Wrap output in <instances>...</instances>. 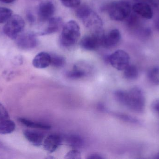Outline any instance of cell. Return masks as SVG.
Wrapping results in <instances>:
<instances>
[{
    "mask_svg": "<svg viewBox=\"0 0 159 159\" xmlns=\"http://www.w3.org/2000/svg\"><path fill=\"white\" fill-rule=\"evenodd\" d=\"M115 99L120 103L135 113L142 114L144 111L145 99L141 89L134 87L129 91L117 90Z\"/></svg>",
    "mask_w": 159,
    "mask_h": 159,
    "instance_id": "obj_1",
    "label": "cell"
},
{
    "mask_svg": "<svg viewBox=\"0 0 159 159\" xmlns=\"http://www.w3.org/2000/svg\"><path fill=\"white\" fill-rule=\"evenodd\" d=\"M77 7L75 15L85 27L93 30V32L101 30L102 21L99 15L86 5H80Z\"/></svg>",
    "mask_w": 159,
    "mask_h": 159,
    "instance_id": "obj_2",
    "label": "cell"
},
{
    "mask_svg": "<svg viewBox=\"0 0 159 159\" xmlns=\"http://www.w3.org/2000/svg\"><path fill=\"white\" fill-rule=\"evenodd\" d=\"M80 28L76 21L70 20L62 27L60 37V43L65 48H70L75 45L80 37Z\"/></svg>",
    "mask_w": 159,
    "mask_h": 159,
    "instance_id": "obj_3",
    "label": "cell"
},
{
    "mask_svg": "<svg viewBox=\"0 0 159 159\" xmlns=\"http://www.w3.org/2000/svg\"><path fill=\"white\" fill-rule=\"evenodd\" d=\"M106 8L110 18L115 21H122L128 18L132 9L130 4L125 1L112 2Z\"/></svg>",
    "mask_w": 159,
    "mask_h": 159,
    "instance_id": "obj_4",
    "label": "cell"
},
{
    "mask_svg": "<svg viewBox=\"0 0 159 159\" xmlns=\"http://www.w3.org/2000/svg\"><path fill=\"white\" fill-rule=\"evenodd\" d=\"M25 21L20 16L13 15L6 22L4 26V33L10 39L16 40L21 33L25 27Z\"/></svg>",
    "mask_w": 159,
    "mask_h": 159,
    "instance_id": "obj_5",
    "label": "cell"
},
{
    "mask_svg": "<svg viewBox=\"0 0 159 159\" xmlns=\"http://www.w3.org/2000/svg\"><path fill=\"white\" fill-rule=\"evenodd\" d=\"M16 44L22 50H30L35 48L38 41L36 33L31 32L21 33L16 38Z\"/></svg>",
    "mask_w": 159,
    "mask_h": 159,
    "instance_id": "obj_6",
    "label": "cell"
},
{
    "mask_svg": "<svg viewBox=\"0 0 159 159\" xmlns=\"http://www.w3.org/2000/svg\"><path fill=\"white\" fill-rule=\"evenodd\" d=\"M130 57L124 50H119L112 53L108 57V60L112 66L119 71H122L129 65Z\"/></svg>",
    "mask_w": 159,
    "mask_h": 159,
    "instance_id": "obj_7",
    "label": "cell"
},
{
    "mask_svg": "<svg viewBox=\"0 0 159 159\" xmlns=\"http://www.w3.org/2000/svg\"><path fill=\"white\" fill-rule=\"evenodd\" d=\"M104 34L102 31L94 32L89 35H85L80 40V46L82 49L89 51L97 49L102 46V39Z\"/></svg>",
    "mask_w": 159,
    "mask_h": 159,
    "instance_id": "obj_8",
    "label": "cell"
},
{
    "mask_svg": "<svg viewBox=\"0 0 159 159\" xmlns=\"http://www.w3.org/2000/svg\"><path fill=\"white\" fill-rule=\"evenodd\" d=\"M56 11V7L51 0H42L38 6L37 14L41 22H46L53 17Z\"/></svg>",
    "mask_w": 159,
    "mask_h": 159,
    "instance_id": "obj_9",
    "label": "cell"
},
{
    "mask_svg": "<svg viewBox=\"0 0 159 159\" xmlns=\"http://www.w3.org/2000/svg\"><path fill=\"white\" fill-rule=\"evenodd\" d=\"M120 38L121 35L119 30L113 29L107 34H104L102 39V46L107 49L113 48L119 44Z\"/></svg>",
    "mask_w": 159,
    "mask_h": 159,
    "instance_id": "obj_10",
    "label": "cell"
},
{
    "mask_svg": "<svg viewBox=\"0 0 159 159\" xmlns=\"http://www.w3.org/2000/svg\"><path fill=\"white\" fill-rule=\"evenodd\" d=\"M47 25L43 30L36 33L37 35H45L52 34L58 31L63 27V22L61 17H53L48 20Z\"/></svg>",
    "mask_w": 159,
    "mask_h": 159,
    "instance_id": "obj_11",
    "label": "cell"
},
{
    "mask_svg": "<svg viewBox=\"0 0 159 159\" xmlns=\"http://www.w3.org/2000/svg\"><path fill=\"white\" fill-rule=\"evenodd\" d=\"M134 12L136 14L147 19H151L153 17V9L151 6L146 3L140 2L134 4L132 7Z\"/></svg>",
    "mask_w": 159,
    "mask_h": 159,
    "instance_id": "obj_12",
    "label": "cell"
},
{
    "mask_svg": "<svg viewBox=\"0 0 159 159\" xmlns=\"http://www.w3.org/2000/svg\"><path fill=\"white\" fill-rule=\"evenodd\" d=\"M62 141L63 139L60 135L51 134L44 141V148L49 153H53L62 144Z\"/></svg>",
    "mask_w": 159,
    "mask_h": 159,
    "instance_id": "obj_13",
    "label": "cell"
},
{
    "mask_svg": "<svg viewBox=\"0 0 159 159\" xmlns=\"http://www.w3.org/2000/svg\"><path fill=\"white\" fill-rule=\"evenodd\" d=\"M51 55L46 52H41L34 58L32 64L37 69H44L50 65Z\"/></svg>",
    "mask_w": 159,
    "mask_h": 159,
    "instance_id": "obj_14",
    "label": "cell"
},
{
    "mask_svg": "<svg viewBox=\"0 0 159 159\" xmlns=\"http://www.w3.org/2000/svg\"><path fill=\"white\" fill-rule=\"evenodd\" d=\"M23 135L30 143L35 146H40L43 143L44 136L39 132L26 130L23 132Z\"/></svg>",
    "mask_w": 159,
    "mask_h": 159,
    "instance_id": "obj_15",
    "label": "cell"
},
{
    "mask_svg": "<svg viewBox=\"0 0 159 159\" xmlns=\"http://www.w3.org/2000/svg\"><path fill=\"white\" fill-rule=\"evenodd\" d=\"M66 143L71 147L80 148L84 144V141L81 136L77 134H70L65 137Z\"/></svg>",
    "mask_w": 159,
    "mask_h": 159,
    "instance_id": "obj_16",
    "label": "cell"
},
{
    "mask_svg": "<svg viewBox=\"0 0 159 159\" xmlns=\"http://www.w3.org/2000/svg\"><path fill=\"white\" fill-rule=\"evenodd\" d=\"M16 128V124L11 119L0 121V134H10L15 131Z\"/></svg>",
    "mask_w": 159,
    "mask_h": 159,
    "instance_id": "obj_17",
    "label": "cell"
},
{
    "mask_svg": "<svg viewBox=\"0 0 159 159\" xmlns=\"http://www.w3.org/2000/svg\"><path fill=\"white\" fill-rule=\"evenodd\" d=\"M18 120L21 124L25 125L26 127H29V128L41 129L43 130H49L51 129V126L50 125L32 121L30 119L23 118H20Z\"/></svg>",
    "mask_w": 159,
    "mask_h": 159,
    "instance_id": "obj_18",
    "label": "cell"
},
{
    "mask_svg": "<svg viewBox=\"0 0 159 159\" xmlns=\"http://www.w3.org/2000/svg\"><path fill=\"white\" fill-rule=\"evenodd\" d=\"M124 76L125 78L129 80H134L139 76V71L134 65H129L124 70Z\"/></svg>",
    "mask_w": 159,
    "mask_h": 159,
    "instance_id": "obj_19",
    "label": "cell"
},
{
    "mask_svg": "<svg viewBox=\"0 0 159 159\" xmlns=\"http://www.w3.org/2000/svg\"><path fill=\"white\" fill-rule=\"evenodd\" d=\"M87 73L85 70L75 66L73 70L66 73V76L69 78L73 79H79L86 76Z\"/></svg>",
    "mask_w": 159,
    "mask_h": 159,
    "instance_id": "obj_20",
    "label": "cell"
},
{
    "mask_svg": "<svg viewBox=\"0 0 159 159\" xmlns=\"http://www.w3.org/2000/svg\"><path fill=\"white\" fill-rule=\"evenodd\" d=\"M51 55V63L50 65L56 68H61L63 67L66 63L65 58L58 54H50Z\"/></svg>",
    "mask_w": 159,
    "mask_h": 159,
    "instance_id": "obj_21",
    "label": "cell"
},
{
    "mask_svg": "<svg viewBox=\"0 0 159 159\" xmlns=\"http://www.w3.org/2000/svg\"><path fill=\"white\" fill-rule=\"evenodd\" d=\"M13 13L11 9L0 7V24L6 22L13 16Z\"/></svg>",
    "mask_w": 159,
    "mask_h": 159,
    "instance_id": "obj_22",
    "label": "cell"
},
{
    "mask_svg": "<svg viewBox=\"0 0 159 159\" xmlns=\"http://www.w3.org/2000/svg\"><path fill=\"white\" fill-rule=\"evenodd\" d=\"M149 80L155 85H159V67H155L149 70L148 73Z\"/></svg>",
    "mask_w": 159,
    "mask_h": 159,
    "instance_id": "obj_23",
    "label": "cell"
},
{
    "mask_svg": "<svg viewBox=\"0 0 159 159\" xmlns=\"http://www.w3.org/2000/svg\"><path fill=\"white\" fill-rule=\"evenodd\" d=\"M61 3L67 7H77L80 4L81 0H60Z\"/></svg>",
    "mask_w": 159,
    "mask_h": 159,
    "instance_id": "obj_24",
    "label": "cell"
},
{
    "mask_svg": "<svg viewBox=\"0 0 159 159\" xmlns=\"http://www.w3.org/2000/svg\"><path fill=\"white\" fill-rule=\"evenodd\" d=\"M115 115L117 117L121 119L123 121H126V122H130V123H137L138 120L134 118L131 116L128 115H125V114H119V113H116Z\"/></svg>",
    "mask_w": 159,
    "mask_h": 159,
    "instance_id": "obj_25",
    "label": "cell"
},
{
    "mask_svg": "<svg viewBox=\"0 0 159 159\" xmlns=\"http://www.w3.org/2000/svg\"><path fill=\"white\" fill-rule=\"evenodd\" d=\"M65 159H81V154L78 150L73 149L69 151L65 155Z\"/></svg>",
    "mask_w": 159,
    "mask_h": 159,
    "instance_id": "obj_26",
    "label": "cell"
},
{
    "mask_svg": "<svg viewBox=\"0 0 159 159\" xmlns=\"http://www.w3.org/2000/svg\"><path fill=\"white\" fill-rule=\"evenodd\" d=\"M9 119V114L6 108L0 103V121Z\"/></svg>",
    "mask_w": 159,
    "mask_h": 159,
    "instance_id": "obj_27",
    "label": "cell"
},
{
    "mask_svg": "<svg viewBox=\"0 0 159 159\" xmlns=\"http://www.w3.org/2000/svg\"><path fill=\"white\" fill-rule=\"evenodd\" d=\"M152 108L156 114L159 116V99L155 100L152 104Z\"/></svg>",
    "mask_w": 159,
    "mask_h": 159,
    "instance_id": "obj_28",
    "label": "cell"
},
{
    "mask_svg": "<svg viewBox=\"0 0 159 159\" xmlns=\"http://www.w3.org/2000/svg\"><path fill=\"white\" fill-rule=\"evenodd\" d=\"M26 17H27V20L31 24H33L35 21V17L34 16V15L31 13V12H29L27 13V15H26Z\"/></svg>",
    "mask_w": 159,
    "mask_h": 159,
    "instance_id": "obj_29",
    "label": "cell"
},
{
    "mask_svg": "<svg viewBox=\"0 0 159 159\" xmlns=\"http://www.w3.org/2000/svg\"><path fill=\"white\" fill-rule=\"evenodd\" d=\"M88 159H103L104 158L101 155L97 154H91L87 157Z\"/></svg>",
    "mask_w": 159,
    "mask_h": 159,
    "instance_id": "obj_30",
    "label": "cell"
},
{
    "mask_svg": "<svg viewBox=\"0 0 159 159\" xmlns=\"http://www.w3.org/2000/svg\"><path fill=\"white\" fill-rule=\"evenodd\" d=\"M149 3L155 7L159 6V0H148Z\"/></svg>",
    "mask_w": 159,
    "mask_h": 159,
    "instance_id": "obj_31",
    "label": "cell"
},
{
    "mask_svg": "<svg viewBox=\"0 0 159 159\" xmlns=\"http://www.w3.org/2000/svg\"><path fill=\"white\" fill-rule=\"evenodd\" d=\"M15 0H0L2 2L4 3H11L15 1Z\"/></svg>",
    "mask_w": 159,
    "mask_h": 159,
    "instance_id": "obj_32",
    "label": "cell"
},
{
    "mask_svg": "<svg viewBox=\"0 0 159 159\" xmlns=\"http://www.w3.org/2000/svg\"><path fill=\"white\" fill-rule=\"evenodd\" d=\"M155 23L156 29H157L159 31V18L156 20Z\"/></svg>",
    "mask_w": 159,
    "mask_h": 159,
    "instance_id": "obj_33",
    "label": "cell"
}]
</instances>
